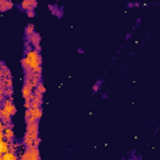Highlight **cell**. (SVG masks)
Wrapping results in <instances>:
<instances>
[{"instance_id":"cell-14","label":"cell","mask_w":160,"mask_h":160,"mask_svg":"<svg viewBox=\"0 0 160 160\" xmlns=\"http://www.w3.org/2000/svg\"><path fill=\"white\" fill-rule=\"evenodd\" d=\"M100 84H102V83H100V81H98V83H96V84H95V85H94V88H93V91H94V93H96V91H98V89H99V86H100Z\"/></svg>"},{"instance_id":"cell-1","label":"cell","mask_w":160,"mask_h":160,"mask_svg":"<svg viewBox=\"0 0 160 160\" xmlns=\"http://www.w3.org/2000/svg\"><path fill=\"white\" fill-rule=\"evenodd\" d=\"M20 159H23V160H39L40 159L39 150H38V148L25 149L24 153L20 155Z\"/></svg>"},{"instance_id":"cell-4","label":"cell","mask_w":160,"mask_h":160,"mask_svg":"<svg viewBox=\"0 0 160 160\" xmlns=\"http://www.w3.org/2000/svg\"><path fill=\"white\" fill-rule=\"evenodd\" d=\"M23 96H24V99L25 98H28V96H30L33 93H34V88H33L31 85H29L28 83H24V86H23Z\"/></svg>"},{"instance_id":"cell-9","label":"cell","mask_w":160,"mask_h":160,"mask_svg":"<svg viewBox=\"0 0 160 160\" xmlns=\"http://www.w3.org/2000/svg\"><path fill=\"white\" fill-rule=\"evenodd\" d=\"M39 130V121L26 123V131H38Z\"/></svg>"},{"instance_id":"cell-3","label":"cell","mask_w":160,"mask_h":160,"mask_svg":"<svg viewBox=\"0 0 160 160\" xmlns=\"http://www.w3.org/2000/svg\"><path fill=\"white\" fill-rule=\"evenodd\" d=\"M19 158V155L15 153V151H8L5 154H1V157H0V160H16Z\"/></svg>"},{"instance_id":"cell-6","label":"cell","mask_w":160,"mask_h":160,"mask_svg":"<svg viewBox=\"0 0 160 160\" xmlns=\"http://www.w3.org/2000/svg\"><path fill=\"white\" fill-rule=\"evenodd\" d=\"M13 6H14V4L11 1H9V0H1V1H0V10L3 13L6 11V10H10Z\"/></svg>"},{"instance_id":"cell-8","label":"cell","mask_w":160,"mask_h":160,"mask_svg":"<svg viewBox=\"0 0 160 160\" xmlns=\"http://www.w3.org/2000/svg\"><path fill=\"white\" fill-rule=\"evenodd\" d=\"M29 110H30V114L34 116V118H36L38 120L41 119V116H43V111H41V108H30Z\"/></svg>"},{"instance_id":"cell-15","label":"cell","mask_w":160,"mask_h":160,"mask_svg":"<svg viewBox=\"0 0 160 160\" xmlns=\"http://www.w3.org/2000/svg\"><path fill=\"white\" fill-rule=\"evenodd\" d=\"M36 0H30V5H31V9H35L36 8Z\"/></svg>"},{"instance_id":"cell-10","label":"cell","mask_w":160,"mask_h":160,"mask_svg":"<svg viewBox=\"0 0 160 160\" xmlns=\"http://www.w3.org/2000/svg\"><path fill=\"white\" fill-rule=\"evenodd\" d=\"M0 77H11L9 68L5 65V63L1 61V70H0Z\"/></svg>"},{"instance_id":"cell-11","label":"cell","mask_w":160,"mask_h":160,"mask_svg":"<svg viewBox=\"0 0 160 160\" xmlns=\"http://www.w3.org/2000/svg\"><path fill=\"white\" fill-rule=\"evenodd\" d=\"M35 30H34V25L33 24H29L26 28H25V36H30L31 34H34Z\"/></svg>"},{"instance_id":"cell-7","label":"cell","mask_w":160,"mask_h":160,"mask_svg":"<svg viewBox=\"0 0 160 160\" xmlns=\"http://www.w3.org/2000/svg\"><path fill=\"white\" fill-rule=\"evenodd\" d=\"M1 133H4V135H5V139L8 141H11L13 139H15V135H14V131H13V128H9V126H6L5 128V130L4 131H1Z\"/></svg>"},{"instance_id":"cell-5","label":"cell","mask_w":160,"mask_h":160,"mask_svg":"<svg viewBox=\"0 0 160 160\" xmlns=\"http://www.w3.org/2000/svg\"><path fill=\"white\" fill-rule=\"evenodd\" d=\"M8 151H10V144L6 139H1L0 140V153L1 154H5Z\"/></svg>"},{"instance_id":"cell-13","label":"cell","mask_w":160,"mask_h":160,"mask_svg":"<svg viewBox=\"0 0 160 160\" xmlns=\"http://www.w3.org/2000/svg\"><path fill=\"white\" fill-rule=\"evenodd\" d=\"M26 14H28V16H30V18H33V16H35V11H34V9H28L26 10Z\"/></svg>"},{"instance_id":"cell-16","label":"cell","mask_w":160,"mask_h":160,"mask_svg":"<svg viewBox=\"0 0 160 160\" xmlns=\"http://www.w3.org/2000/svg\"><path fill=\"white\" fill-rule=\"evenodd\" d=\"M33 48H34V49L36 50V51H39V53H40V50H41V46H40V45H34Z\"/></svg>"},{"instance_id":"cell-2","label":"cell","mask_w":160,"mask_h":160,"mask_svg":"<svg viewBox=\"0 0 160 160\" xmlns=\"http://www.w3.org/2000/svg\"><path fill=\"white\" fill-rule=\"evenodd\" d=\"M40 40H41V38L36 31L34 33V34H31L30 36H25V43H30L33 46L40 45Z\"/></svg>"},{"instance_id":"cell-12","label":"cell","mask_w":160,"mask_h":160,"mask_svg":"<svg viewBox=\"0 0 160 160\" xmlns=\"http://www.w3.org/2000/svg\"><path fill=\"white\" fill-rule=\"evenodd\" d=\"M35 90H38V91H40V93H43V94H44V93H45V88H44V84L40 81L39 84H38V86L35 88Z\"/></svg>"}]
</instances>
